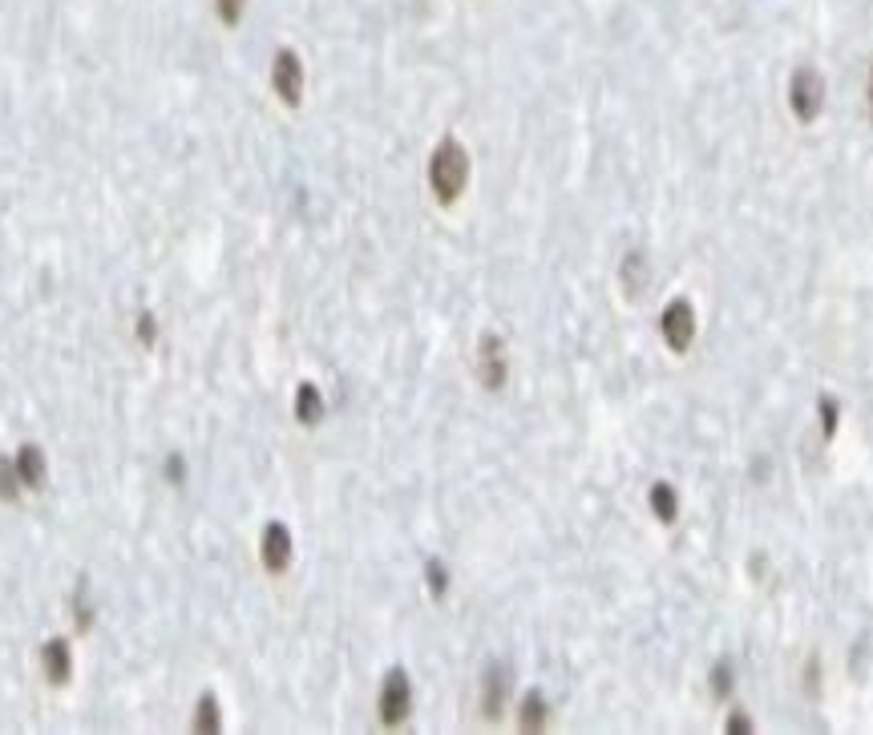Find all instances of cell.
I'll return each mask as SVG.
<instances>
[{
	"mask_svg": "<svg viewBox=\"0 0 873 735\" xmlns=\"http://www.w3.org/2000/svg\"><path fill=\"white\" fill-rule=\"evenodd\" d=\"M429 586H433V594H445V586H449V574H445V566H441V562H429Z\"/></svg>",
	"mask_w": 873,
	"mask_h": 735,
	"instance_id": "17",
	"label": "cell"
},
{
	"mask_svg": "<svg viewBox=\"0 0 873 735\" xmlns=\"http://www.w3.org/2000/svg\"><path fill=\"white\" fill-rule=\"evenodd\" d=\"M789 105H793V114L801 122H813L821 114V105H825V77L817 69H809V65L797 69L793 81H789Z\"/></svg>",
	"mask_w": 873,
	"mask_h": 735,
	"instance_id": "2",
	"label": "cell"
},
{
	"mask_svg": "<svg viewBox=\"0 0 873 735\" xmlns=\"http://www.w3.org/2000/svg\"><path fill=\"white\" fill-rule=\"evenodd\" d=\"M21 489H25V485H21V477H17V465H13V461H0V497L13 501Z\"/></svg>",
	"mask_w": 873,
	"mask_h": 735,
	"instance_id": "15",
	"label": "cell"
},
{
	"mask_svg": "<svg viewBox=\"0 0 873 735\" xmlns=\"http://www.w3.org/2000/svg\"><path fill=\"white\" fill-rule=\"evenodd\" d=\"M13 465H17V477H21L25 489H41V485H45L49 465H45V453H41L37 445H25V449L13 457Z\"/></svg>",
	"mask_w": 873,
	"mask_h": 735,
	"instance_id": "7",
	"label": "cell"
},
{
	"mask_svg": "<svg viewBox=\"0 0 873 735\" xmlns=\"http://www.w3.org/2000/svg\"><path fill=\"white\" fill-rule=\"evenodd\" d=\"M409 711H413V687H409V675H405V671H393V675L384 679V687H380V723L397 727V723L409 719Z\"/></svg>",
	"mask_w": 873,
	"mask_h": 735,
	"instance_id": "4",
	"label": "cell"
},
{
	"mask_svg": "<svg viewBox=\"0 0 873 735\" xmlns=\"http://www.w3.org/2000/svg\"><path fill=\"white\" fill-rule=\"evenodd\" d=\"M41 663H45V679H49V683H65V679H69V667H73V659H69V643H61V639L45 643Z\"/></svg>",
	"mask_w": 873,
	"mask_h": 735,
	"instance_id": "8",
	"label": "cell"
},
{
	"mask_svg": "<svg viewBox=\"0 0 873 735\" xmlns=\"http://www.w3.org/2000/svg\"><path fill=\"white\" fill-rule=\"evenodd\" d=\"M219 723H223V715L215 707V695H203L199 715H194V727H199V731H219Z\"/></svg>",
	"mask_w": 873,
	"mask_h": 735,
	"instance_id": "14",
	"label": "cell"
},
{
	"mask_svg": "<svg viewBox=\"0 0 873 735\" xmlns=\"http://www.w3.org/2000/svg\"><path fill=\"white\" fill-rule=\"evenodd\" d=\"M869 101H873V69H869Z\"/></svg>",
	"mask_w": 873,
	"mask_h": 735,
	"instance_id": "21",
	"label": "cell"
},
{
	"mask_svg": "<svg viewBox=\"0 0 873 735\" xmlns=\"http://www.w3.org/2000/svg\"><path fill=\"white\" fill-rule=\"evenodd\" d=\"M154 336H158V324H154V315L146 311L142 320H138V340H142V344H154Z\"/></svg>",
	"mask_w": 873,
	"mask_h": 735,
	"instance_id": "18",
	"label": "cell"
},
{
	"mask_svg": "<svg viewBox=\"0 0 873 735\" xmlns=\"http://www.w3.org/2000/svg\"><path fill=\"white\" fill-rule=\"evenodd\" d=\"M518 723H522L526 731H538V727L546 723V703H542V695H526V699H522V715H518Z\"/></svg>",
	"mask_w": 873,
	"mask_h": 735,
	"instance_id": "13",
	"label": "cell"
},
{
	"mask_svg": "<svg viewBox=\"0 0 873 735\" xmlns=\"http://www.w3.org/2000/svg\"><path fill=\"white\" fill-rule=\"evenodd\" d=\"M477 368H481V380L490 384V388H498L502 380H506V364H502V344L490 336V340H481V360H477Z\"/></svg>",
	"mask_w": 873,
	"mask_h": 735,
	"instance_id": "9",
	"label": "cell"
},
{
	"mask_svg": "<svg viewBox=\"0 0 873 735\" xmlns=\"http://www.w3.org/2000/svg\"><path fill=\"white\" fill-rule=\"evenodd\" d=\"M659 328H663V340H667L675 352H684V348L696 340V311H692V303H688V299L667 303Z\"/></svg>",
	"mask_w": 873,
	"mask_h": 735,
	"instance_id": "5",
	"label": "cell"
},
{
	"mask_svg": "<svg viewBox=\"0 0 873 735\" xmlns=\"http://www.w3.org/2000/svg\"><path fill=\"white\" fill-rule=\"evenodd\" d=\"M320 412H324V396L316 392V384H300V392H296V416L304 420V425H316Z\"/></svg>",
	"mask_w": 873,
	"mask_h": 735,
	"instance_id": "11",
	"label": "cell"
},
{
	"mask_svg": "<svg viewBox=\"0 0 873 735\" xmlns=\"http://www.w3.org/2000/svg\"><path fill=\"white\" fill-rule=\"evenodd\" d=\"M675 505H679V497H675V489H671L667 481L651 485V509H655L659 521H675V513H679Z\"/></svg>",
	"mask_w": 873,
	"mask_h": 735,
	"instance_id": "12",
	"label": "cell"
},
{
	"mask_svg": "<svg viewBox=\"0 0 873 735\" xmlns=\"http://www.w3.org/2000/svg\"><path fill=\"white\" fill-rule=\"evenodd\" d=\"M465 182H469V154H465L461 142L445 138V142L433 150V162H429V186H433L437 202L449 206V202L461 198Z\"/></svg>",
	"mask_w": 873,
	"mask_h": 735,
	"instance_id": "1",
	"label": "cell"
},
{
	"mask_svg": "<svg viewBox=\"0 0 873 735\" xmlns=\"http://www.w3.org/2000/svg\"><path fill=\"white\" fill-rule=\"evenodd\" d=\"M506 687H510V675L502 667H494L485 675V715L498 719L502 715V703H506Z\"/></svg>",
	"mask_w": 873,
	"mask_h": 735,
	"instance_id": "10",
	"label": "cell"
},
{
	"mask_svg": "<svg viewBox=\"0 0 873 735\" xmlns=\"http://www.w3.org/2000/svg\"><path fill=\"white\" fill-rule=\"evenodd\" d=\"M728 727H732V731H740V727H752V719H744V715H732V719H728Z\"/></svg>",
	"mask_w": 873,
	"mask_h": 735,
	"instance_id": "20",
	"label": "cell"
},
{
	"mask_svg": "<svg viewBox=\"0 0 873 735\" xmlns=\"http://www.w3.org/2000/svg\"><path fill=\"white\" fill-rule=\"evenodd\" d=\"M271 85L279 93L283 105H300L304 97V61L296 49H279L271 61Z\"/></svg>",
	"mask_w": 873,
	"mask_h": 735,
	"instance_id": "3",
	"label": "cell"
},
{
	"mask_svg": "<svg viewBox=\"0 0 873 735\" xmlns=\"http://www.w3.org/2000/svg\"><path fill=\"white\" fill-rule=\"evenodd\" d=\"M243 9H247V0H215V13L227 29H235L243 21Z\"/></svg>",
	"mask_w": 873,
	"mask_h": 735,
	"instance_id": "16",
	"label": "cell"
},
{
	"mask_svg": "<svg viewBox=\"0 0 873 735\" xmlns=\"http://www.w3.org/2000/svg\"><path fill=\"white\" fill-rule=\"evenodd\" d=\"M821 420H825V437H833V425H837V404L833 400H821Z\"/></svg>",
	"mask_w": 873,
	"mask_h": 735,
	"instance_id": "19",
	"label": "cell"
},
{
	"mask_svg": "<svg viewBox=\"0 0 873 735\" xmlns=\"http://www.w3.org/2000/svg\"><path fill=\"white\" fill-rule=\"evenodd\" d=\"M259 558H263V566H267L271 574H283V570H287V562H291V534H287V525H279V521L267 525L263 542H259Z\"/></svg>",
	"mask_w": 873,
	"mask_h": 735,
	"instance_id": "6",
	"label": "cell"
}]
</instances>
